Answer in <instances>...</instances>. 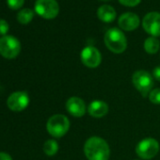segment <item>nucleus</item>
Segmentation results:
<instances>
[{"mask_svg":"<svg viewBox=\"0 0 160 160\" xmlns=\"http://www.w3.org/2000/svg\"><path fill=\"white\" fill-rule=\"evenodd\" d=\"M88 111L91 116H92L94 118H101L108 114V106L104 101L96 100L90 104V106L88 108Z\"/></svg>","mask_w":160,"mask_h":160,"instance_id":"ddd939ff","label":"nucleus"},{"mask_svg":"<svg viewBox=\"0 0 160 160\" xmlns=\"http://www.w3.org/2000/svg\"><path fill=\"white\" fill-rule=\"evenodd\" d=\"M84 152L88 160H108L110 156L108 142L99 137H92L86 141Z\"/></svg>","mask_w":160,"mask_h":160,"instance_id":"f257e3e1","label":"nucleus"},{"mask_svg":"<svg viewBox=\"0 0 160 160\" xmlns=\"http://www.w3.org/2000/svg\"><path fill=\"white\" fill-rule=\"evenodd\" d=\"M46 128L48 133L54 138H61L63 137L70 128V121L69 119L61 114H57L52 116L46 124Z\"/></svg>","mask_w":160,"mask_h":160,"instance_id":"7ed1b4c3","label":"nucleus"},{"mask_svg":"<svg viewBox=\"0 0 160 160\" xmlns=\"http://www.w3.org/2000/svg\"><path fill=\"white\" fill-rule=\"evenodd\" d=\"M25 0H7L9 7L12 10H18L24 5Z\"/></svg>","mask_w":160,"mask_h":160,"instance_id":"6ab92c4d","label":"nucleus"},{"mask_svg":"<svg viewBox=\"0 0 160 160\" xmlns=\"http://www.w3.org/2000/svg\"><path fill=\"white\" fill-rule=\"evenodd\" d=\"M97 16L105 23H110L116 18V11L109 5H102L97 10Z\"/></svg>","mask_w":160,"mask_h":160,"instance_id":"4468645a","label":"nucleus"},{"mask_svg":"<svg viewBox=\"0 0 160 160\" xmlns=\"http://www.w3.org/2000/svg\"><path fill=\"white\" fill-rule=\"evenodd\" d=\"M160 47V42L156 37H149L144 42V49L148 54H155Z\"/></svg>","mask_w":160,"mask_h":160,"instance_id":"2eb2a0df","label":"nucleus"},{"mask_svg":"<svg viewBox=\"0 0 160 160\" xmlns=\"http://www.w3.org/2000/svg\"><path fill=\"white\" fill-rule=\"evenodd\" d=\"M80 58H81L82 63L89 68L98 67L102 60V56H101L100 51L96 47L92 46V45H89L83 48V50L81 51Z\"/></svg>","mask_w":160,"mask_h":160,"instance_id":"6e6552de","label":"nucleus"},{"mask_svg":"<svg viewBox=\"0 0 160 160\" xmlns=\"http://www.w3.org/2000/svg\"><path fill=\"white\" fill-rule=\"evenodd\" d=\"M152 75L153 77L157 80V81H160V66H157L153 69L152 71Z\"/></svg>","mask_w":160,"mask_h":160,"instance_id":"4be33fe9","label":"nucleus"},{"mask_svg":"<svg viewBox=\"0 0 160 160\" xmlns=\"http://www.w3.org/2000/svg\"><path fill=\"white\" fill-rule=\"evenodd\" d=\"M118 23L122 29L131 31L139 26V17L134 12H125L120 16Z\"/></svg>","mask_w":160,"mask_h":160,"instance_id":"f8f14e48","label":"nucleus"},{"mask_svg":"<svg viewBox=\"0 0 160 160\" xmlns=\"http://www.w3.org/2000/svg\"><path fill=\"white\" fill-rule=\"evenodd\" d=\"M35 12L45 19H53L58 14L59 6L56 0H37Z\"/></svg>","mask_w":160,"mask_h":160,"instance_id":"0eeeda50","label":"nucleus"},{"mask_svg":"<svg viewBox=\"0 0 160 160\" xmlns=\"http://www.w3.org/2000/svg\"><path fill=\"white\" fill-rule=\"evenodd\" d=\"M29 104V96L25 92H16L12 93L8 100L7 105L12 111H22L28 108Z\"/></svg>","mask_w":160,"mask_h":160,"instance_id":"9d476101","label":"nucleus"},{"mask_svg":"<svg viewBox=\"0 0 160 160\" xmlns=\"http://www.w3.org/2000/svg\"><path fill=\"white\" fill-rule=\"evenodd\" d=\"M142 27L152 37L160 36V13L157 12H148L142 20Z\"/></svg>","mask_w":160,"mask_h":160,"instance_id":"1a4fd4ad","label":"nucleus"},{"mask_svg":"<svg viewBox=\"0 0 160 160\" xmlns=\"http://www.w3.org/2000/svg\"><path fill=\"white\" fill-rule=\"evenodd\" d=\"M0 160H12V158L10 154L0 152Z\"/></svg>","mask_w":160,"mask_h":160,"instance_id":"5701e85b","label":"nucleus"},{"mask_svg":"<svg viewBox=\"0 0 160 160\" xmlns=\"http://www.w3.org/2000/svg\"><path fill=\"white\" fill-rule=\"evenodd\" d=\"M9 24L6 20L0 19V35L6 36L7 32L9 31Z\"/></svg>","mask_w":160,"mask_h":160,"instance_id":"aec40b11","label":"nucleus"},{"mask_svg":"<svg viewBox=\"0 0 160 160\" xmlns=\"http://www.w3.org/2000/svg\"><path fill=\"white\" fill-rule=\"evenodd\" d=\"M33 16H34V12L28 8H26V9L21 10L17 13V20L19 23L26 25L31 22V20L33 19Z\"/></svg>","mask_w":160,"mask_h":160,"instance_id":"dca6fc26","label":"nucleus"},{"mask_svg":"<svg viewBox=\"0 0 160 160\" xmlns=\"http://www.w3.org/2000/svg\"><path fill=\"white\" fill-rule=\"evenodd\" d=\"M21 51V43L13 36H2L0 38V54L5 58H14Z\"/></svg>","mask_w":160,"mask_h":160,"instance_id":"39448f33","label":"nucleus"},{"mask_svg":"<svg viewBox=\"0 0 160 160\" xmlns=\"http://www.w3.org/2000/svg\"><path fill=\"white\" fill-rule=\"evenodd\" d=\"M58 151V144L56 140L54 139H48L44 142L43 144V152L45 154L52 156L56 154Z\"/></svg>","mask_w":160,"mask_h":160,"instance_id":"f3484780","label":"nucleus"},{"mask_svg":"<svg viewBox=\"0 0 160 160\" xmlns=\"http://www.w3.org/2000/svg\"><path fill=\"white\" fill-rule=\"evenodd\" d=\"M132 82L135 88L144 97L149 95L153 86V80L152 75L148 72L143 70H139L134 72L132 76Z\"/></svg>","mask_w":160,"mask_h":160,"instance_id":"20e7f679","label":"nucleus"},{"mask_svg":"<svg viewBox=\"0 0 160 160\" xmlns=\"http://www.w3.org/2000/svg\"><path fill=\"white\" fill-rule=\"evenodd\" d=\"M104 41L107 47L116 54L122 53L127 47V40L124 33L117 28H109L105 34Z\"/></svg>","mask_w":160,"mask_h":160,"instance_id":"f03ea898","label":"nucleus"},{"mask_svg":"<svg viewBox=\"0 0 160 160\" xmlns=\"http://www.w3.org/2000/svg\"><path fill=\"white\" fill-rule=\"evenodd\" d=\"M119 1L124 5V6H127V7H135L137 5L139 4V2L141 0H119Z\"/></svg>","mask_w":160,"mask_h":160,"instance_id":"412c9836","label":"nucleus"},{"mask_svg":"<svg viewBox=\"0 0 160 160\" xmlns=\"http://www.w3.org/2000/svg\"><path fill=\"white\" fill-rule=\"evenodd\" d=\"M136 160H137V159H136Z\"/></svg>","mask_w":160,"mask_h":160,"instance_id":"b1692460","label":"nucleus"},{"mask_svg":"<svg viewBox=\"0 0 160 160\" xmlns=\"http://www.w3.org/2000/svg\"><path fill=\"white\" fill-rule=\"evenodd\" d=\"M66 109L72 116L79 118L85 115L86 105H85V102L81 98L73 96L67 100Z\"/></svg>","mask_w":160,"mask_h":160,"instance_id":"9b49d317","label":"nucleus"},{"mask_svg":"<svg viewBox=\"0 0 160 160\" xmlns=\"http://www.w3.org/2000/svg\"><path fill=\"white\" fill-rule=\"evenodd\" d=\"M148 96H149L150 102L155 105H160V89L152 90Z\"/></svg>","mask_w":160,"mask_h":160,"instance_id":"a211bd4d","label":"nucleus"},{"mask_svg":"<svg viewBox=\"0 0 160 160\" xmlns=\"http://www.w3.org/2000/svg\"><path fill=\"white\" fill-rule=\"evenodd\" d=\"M158 152H159V143L157 142L156 139L152 138L142 139L138 143L136 147L137 154L141 159H145V160L153 158Z\"/></svg>","mask_w":160,"mask_h":160,"instance_id":"423d86ee","label":"nucleus"}]
</instances>
